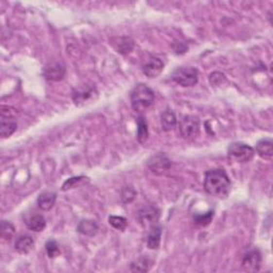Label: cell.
I'll return each mask as SVG.
<instances>
[{"label": "cell", "instance_id": "6da1fadb", "mask_svg": "<svg viewBox=\"0 0 273 273\" xmlns=\"http://www.w3.org/2000/svg\"><path fill=\"white\" fill-rule=\"evenodd\" d=\"M204 189L210 196L217 198H226L231 192V180L226 172L221 169L209 170L204 177Z\"/></svg>", "mask_w": 273, "mask_h": 273}, {"label": "cell", "instance_id": "8992f818", "mask_svg": "<svg viewBox=\"0 0 273 273\" xmlns=\"http://www.w3.org/2000/svg\"><path fill=\"white\" fill-rule=\"evenodd\" d=\"M180 135L183 139H191L200 133V119L194 115H185L178 123Z\"/></svg>", "mask_w": 273, "mask_h": 273}, {"label": "cell", "instance_id": "83f0119b", "mask_svg": "<svg viewBox=\"0 0 273 273\" xmlns=\"http://www.w3.org/2000/svg\"><path fill=\"white\" fill-rule=\"evenodd\" d=\"M82 180H85V177H83V176H78V177H72V178H70V180H68L63 183L62 190L66 191V190H69V189L74 188L77 185V183L80 182Z\"/></svg>", "mask_w": 273, "mask_h": 273}, {"label": "cell", "instance_id": "d4e9b609", "mask_svg": "<svg viewBox=\"0 0 273 273\" xmlns=\"http://www.w3.org/2000/svg\"><path fill=\"white\" fill-rule=\"evenodd\" d=\"M213 217H214L213 211H209V213L203 215H197L194 216V222H196V224L200 226H206L210 223Z\"/></svg>", "mask_w": 273, "mask_h": 273}, {"label": "cell", "instance_id": "9a60e30c", "mask_svg": "<svg viewBox=\"0 0 273 273\" xmlns=\"http://www.w3.org/2000/svg\"><path fill=\"white\" fill-rule=\"evenodd\" d=\"M111 44H112L113 47L116 49V52L123 55L130 53L133 48V41L130 37H126V36L113 38Z\"/></svg>", "mask_w": 273, "mask_h": 273}, {"label": "cell", "instance_id": "9c48e42d", "mask_svg": "<svg viewBox=\"0 0 273 273\" xmlns=\"http://www.w3.org/2000/svg\"><path fill=\"white\" fill-rule=\"evenodd\" d=\"M65 65L62 62L48 63L43 69V76L48 81H60L65 75Z\"/></svg>", "mask_w": 273, "mask_h": 273}, {"label": "cell", "instance_id": "cb8c5ba5", "mask_svg": "<svg viewBox=\"0 0 273 273\" xmlns=\"http://www.w3.org/2000/svg\"><path fill=\"white\" fill-rule=\"evenodd\" d=\"M136 197H137V192L135 191V189L130 186L124 187L123 190H122V200H123L125 204L131 203L132 200L136 199Z\"/></svg>", "mask_w": 273, "mask_h": 273}, {"label": "cell", "instance_id": "44dd1931", "mask_svg": "<svg viewBox=\"0 0 273 273\" xmlns=\"http://www.w3.org/2000/svg\"><path fill=\"white\" fill-rule=\"evenodd\" d=\"M138 123V129H137V139L141 144H144L148 139V127L147 122L143 116H139L137 120Z\"/></svg>", "mask_w": 273, "mask_h": 273}, {"label": "cell", "instance_id": "4316f807", "mask_svg": "<svg viewBox=\"0 0 273 273\" xmlns=\"http://www.w3.org/2000/svg\"><path fill=\"white\" fill-rule=\"evenodd\" d=\"M46 252L50 258H55L60 254V249L58 243L55 240H49L46 243Z\"/></svg>", "mask_w": 273, "mask_h": 273}, {"label": "cell", "instance_id": "4fadbf2b", "mask_svg": "<svg viewBox=\"0 0 273 273\" xmlns=\"http://www.w3.org/2000/svg\"><path fill=\"white\" fill-rule=\"evenodd\" d=\"M273 142L271 139H263L256 144V152L260 158L265 160H271L273 157Z\"/></svg>", "mask_w": 273, "mask_h": 273}, {"label": "cell", "instance_id": "30bf717a", "mask_svg": "<svg viewBox=\"0 0 273 273\" xmlns=\"http://www.w3.org/2000/svg\"><path fill=\"white\" fill-rule=\"evenodd\" d=\"M261 265V254L258 250L248 252L242 259V268L247 272H257Z\"/></svg>", "mask_w": 273, "mask_h": 273}, {"label": "cell", "instance_id": "8fae6325", "mask_svg": "<svg viewBox=\"0 0 273 273\" xmlns=\"http://www.w3.org/2000/svg\"><path fill=\"white\" fill-rule=\"evenodd\" d=\"M164 62L157 57H150L142 65L143 74L148 78H156L164 70Z\"/></svg>", "mask_w": 273, "mask_h": 273}, {"label": "cell", "instance_id": "5b68a950", "mask_svg": "<svg viewBox=\"0 0 273 273\" xmlns=\"http://www.w3.org/2000/svg\"><path fill=\"white\" fill-rule=\"evenodd\" d=\"M172 79L182 87H193L199 81V71L192 66H182L173 72Z\"/></svg>", "mask_w": 273, "mask_h": 273}, {"label": "cell", "instance_id": "d6986e66", "mask_svg": "<svg viewBox=\"0 0 273 273\" xmlns=\"http://www.w3.org/2000/svg\"><path fill=\"white\" fill-rule=\"evenodd\" d=\"M78 232L85 236H94L98 232V225L93 220H82L78 225Z\"/></svg>", "mask_w": 273, "mask_h": 273}, {"label": "cell", "instance_id": "7a4b0ae2", "mask_svg": "<svg viewBox=\"0 0 273 273\" xmlns=\"http://www.w3.org/2000/svg\"><path fill=\"white\" fill-rule=\"evenodd\" d=\"M132 109L137 112H143L152 107L155 102V94L146 85H137L130 93Z\"/></svg>", "mask_w": 273, "mask_h": 273}, {"label": "cell", "instance_id": "7402d4cb", "mask_svg": "<svg viewBox=\"0 0 273 273\" xmlns=\"http://www.w3.org/2000/svg\"><path fill=\"white\" fill-rule=\"evenodd\" d=\"M15 235V227L14 225L8 221L1 222V237L5 241H11Z\"/></svg>", "mask_w": 273, "mask_h": 273}, {"label": "cell", "instance_id": "e0dca14e", "mask_svg": "<svg viewBox=\"0 0 273 273\" xmlns=\"http://www.w3.org/2000/svg\"><path fill=\"white\" fill-rule=\"evenodd\" d=\"M26 225L33 232H42L46 227L45 218L41 215H33L26 220Z\"/></svg>", "mask_w": 273, "mask_h": 273}, {"label": "cell", "instance_id": "52a82bcc", "mask_svg": "<svg viewBox=\"0 0 273 273\" xmlns=\"http://www.w3.org/2000/svg\"><path fill=\"white\" fill-rule=\"evenodd\" d=\"M147 166L154 174L163 175L171 168V161L164 154L159 153L149 158L147 161Z\"/></svg>", "mask_w": 273, "mask_h": 273}, {"label": "cell", "instance_id": "ffe728a7", "mask_svg": "<svg viewBox=\"0 0 273 273\" xmlns=\"http://www.w3.org/2000/svg\"><path fill=\"white\" fill-rule=\"evenodd\" d=\"M94 91L95 90H94L93 88H86V89H82V90H77L73 95V99H74L75 104L77 106L85 105L87 102H89V100L93 97Z\"/></svg>", "mask_w": 273, "mask_h": 273}, {"label": "cell", "instance_id": "7c38bea8", "mask_svg": "<svg viewBox=\"0 0 273 273\" xmlns=\"http://www.w3.org/2000/svg\"><path fill=\"white\" fill-rule=\"evenodd\" d=\"M55 200H57V194L55 192H50V191L42 192L37 198L38 208L43 211L50 210L54 207Z\"/></svg>", "mask_w": 273, "mask_h": 273}, {"label": "cell", "instance_id": "ba28073f", "mask_svg": "<svg viewBox=\"0 0 273 273\" xmlns=\"http://www.w3.org/2000/svg\"><path fill=\"white\" fill-rule=\"evenodd\" d=\"M137 218L143 227L150 228L154 225H157V222L159 219V211L157 208L152 207V206H147V207H144L138 211Z\"/></svg>", "mask_w": 273, "mask_h": 273}, {"label": "cell", "instance_id": "ac0fdd59", "mask_svg": "<svg viewBox=\"0 0 273 273\" xmlns=\"http://www.w3.org/2000/svg\"><path fill=\"white\" fill-rule=\"evenodd\" d=\"M160 239H161V227L158 225H154L150 227L147 236V247L150 250L158 249L160 246Z\"/></svg>", "mask_w": 273, "mask_h": 273}, {"label": "cell", "instance_id": "2e32d148", "mask_svg": "<svg viewBox=\"0 0 273 273\" xmlns=\"http://www.w3.org/2000/svg\"><path fill=\"white\" fill-rule=\"evenodd\" d=\"M161 127L164 131H170L177 124V119L175 113L171 109H165L161 114Z\"/></svg>", "mask_w": 273, "mask_h": 273}, {"label": "cell", "instance_id": "603a6c76", "mask_svg": "<svg viewBox=\"0 0 273 273\" xmlns=\"http://www.w3.org/2000/svg\"><path fill=\"white\" fill-rule=\"evenodd\" d=\"M109 223L111 226H113L116 230L124 231L127 226V220L123 217H116L111 216L109 217Z\"/></svg>", "mask_w": 273, "mask_h": 273}, {"label": "cell", "instance_id": "3957f363", "mask_svg": "<svg viewBox=\"0 0 273 273\" xmlns=\"http://www.w3.org/2000/svg\"><path fill=\"white\" fill-rule=\"evenodd\" d=\"M18 111L10 106H2L0 111V136L9 138L18 129Z\"/></svg>", "mask_w": 273, "mask_h": 273}, {"label": "cell", "instance_id": "5bb4252c", "mask_svg": "<svg viewBox=\"0 0 273 273\" xmlns=\"http://www.w3.org/2000/svg\"><path fill=\"white\" fill-rule=\"evenodd\" d=\"M33 247H35V240L30 235H21L15 242V250L19 254H28L30 253Z\"/></svg>", "mask_w": 273, "mask_h": 273}, {"label": "cell", "instance_id": "277c9868", "mask_svg": "<svg viewBox=\"0 0 273 273\" xmlns=\"http://www.w3.org/2000/svg\"><path fill=\"white\" fill-rule=\"evenodd\" d=\"M227 154L230 159L236 161L238 164H247L254 158L255 150L248 144L241 142L232 143L227 149Z\"/></svg>", "mask_w": 273, "mask_h": 273}, {"label": "cell", "instance_id": "484cf974", "mask_svg": "<svg viewBox=\"0 0 273 273\" xmlns=\"http://www.w3.org/2000/svg\"><path fill=\"white\" fill-rule=\"evenodd\" d=\"M150 266V263L147 260V258H141L137 260L136 263H132L130 265V269L132 271H139V272H146L148 270Z\"/></svg>", "mask_w": 273, "mask_h": 273}]
</instances>
